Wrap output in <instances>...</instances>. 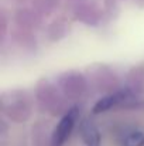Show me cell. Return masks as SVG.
I'll return each instance as SVG.
<instances>
[{
	"label": "cell",
	"instance_id": "obj_1",
	"mask_svg": "<svg viewBox=\"0 0 144 146\" xmlns=\"http://www.w3.org/2000/svg\"><path fill=\"white\" fill-rule=\"evenodd\" d=\"M76 121V109H71L58 123L52 135V146H62L64 142L69 138Z\"/></svg>",
	"mask_w": 144,
	"mask_h": 146
},
{
	"label": "cell",
	"instance_id": "obj_2",
	"mask_svg": "<svg viewBox=\"0 0 144 146\" xmlns=\"http://www.w3.org/2000/svg\"><path fill=\"white\" fill-rule=\"evenodd\" d=\"M81 135L82 139L86 146H99L100 145V135L99 131L96 129V126L89 122V121H84L82 126H81Z\"/></svg>",
	"mask_w": 144,
	"mask_h": 146
},
{
	"label": "cell",
	"instance_id": "obj_3",
	"mask_svg": "<svg viewBox=\"0 0 144 146\" xmlns=\"http://www.w3.org/2000/svg\"><path fill=\"white\" fill-rule=\"evenodd\" d=\"M122 98H123L122 94H114V95H109V97L100 99L95 105L93 112H95V113H99V112H105V111L110 109L112 106H114L116 104H119V102L122 101Z\"/></svg>",
	"mask_w": 144,
	"mask_h": 146
},
{
	"label": "cell",
	"instance_id": "obj_4",
	"mask_svg": "<svg viewBox=\"0 0 144 146\" xmlns=\"http://www.w3.org/2000/svg\"><path fill=\"white\" fill-rule=\"evenodd\" d=\"M123 146H144L143 132H132L123 139Z\"/></svg>",
	"mask_w": 144,
	"mask_h": 146
}]
</instances>
